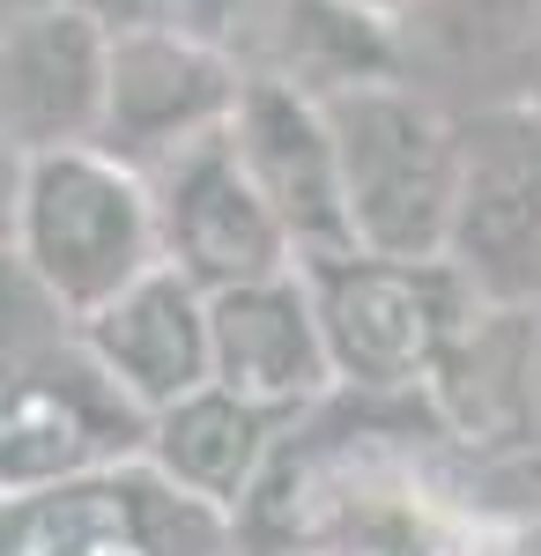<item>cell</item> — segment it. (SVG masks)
<instances>
[{
    "mask_svg": "<svg viewBox=\"0 0 541 556\" xmlns=\"http://www.w3.org/2000/svg\"><path fill=\"white\" fill-rule=\"evenodd\" d=\"M104 89H112V30L45 0L0 23V141L38 164L60 149L104 141Z\"/></svg>",
    "mask_w": 541,
    "mask_h": 556,
    "instance_id": "obj_9",
    "label": "cell"
},
{
    "mask_svg": "<svg viewBox=\"0 0 541 556\" xmlns=\"http://www.w3.org/2000/svg\"><path fill=\"white\" fill-rule=\"evenodd\" d=\"M334 379L349 393H416L445 371L460 334L490 312L453 260H319L304 267Z\"/></svg>",
    "mask_w": 541,
    "mask_h": 556,
    "instance_id": "obj_3",
    "label": "cell"
},
{
    "mask_svg": "<svg viewBox=\"0 0 541 556\" xmlns=\"http://www.w3.org/2000/svg\"><path fill=\"white\" fill-rule=\"evenodd\" d=\"M534 112H541V104H534Z\"/></svg>",
    "mask_w": 541,
    "mask_h": 556,
    "instance_id": "obj_22",
    "label": "cell"
},
{
    "mask_svg": "<svg viewBox=\"0 0 541 556\" xmlns=\"http://www.w3.org/2000/svg\"><path fill=\"white\" fill-rule=\"evenodd\" d=\"M246 15V0H156V23H178V30H193V38H215L230 45V23ZM238 52V45H230Z\"/></svg>",
    "mask_w": 541,
    "mask_h": 556,
    "instance_id": "obj_16",
    "label": "cell"
},
{
    "mask_svg": "<svg viewBox=\"0 0 541 556\" xmlns=\"http://www.w3.org/2000/svg\"><path fill=\"white\" fill-rule=\"evenodd\" d=\"M356 8H372V15H386V23H401V15H408L416 0H356Z\"/></svg>",
    "mask_w": 541,
    "mask_h": 556,
    "instance_id": "obj_19",
    "label": "cell"
},
{
    "mask_svg": "<svg viewBox=\"0 0 541 556\" xmlns=\"http://www.w3.org/2000/svg\"><path fill=\"white\" fill-rule=\"evenodd\" d=\"M75 342L119 379L134 408L164 416L186 393L215 386V334H209V290L178 267H149L126 298H112L97 319L75 327Z\"/></svg>",
    "mask_w": 541,
    "mask_h": 556,
    "instance_id": "obj_12",
    "label": "cell"
},
{
    "mask_svg": "<svg viewBox=\"0 0 541 556\" xmlns=\"http://www.w3.org/2000/svg\"><path fill=\"white\" fill-rule=\"evenodd\" d=\"M141 453H149V408H134L75 334L0 371V505L119 475Z\"/></svg>",
    "mask_w": 541,
    "mask_h": 556,
    "instance_id": "obj_4",
    "label": "cell"
},
{
    "mask_svg": "<svg viewBox=\"0 0 541 556\" xmlns=\"http://www.w3.org/2000/svg\"><path fill=\"white\" fill-rule=\"evenodd\" d=\"M246 75L252 67H238L230 45L193 38L178 23L112 30V89H104V141L97 149H112L134 172H156L178 149L230 127Z\"/></svg>",
    "mask_w": 541,
    "mask_h": 556,
    "instance_id": "obj_5",
    "label": "cell"
},
{
    "mask_svg": "<svg viewBox=\"0 0 541 556\" xmlns=\"http://www.w3.org/2000/svg\"><path fill=\"white\" fill-rule=\"evenodd\" d=\"M30 8H45V0H0V23H8V15H30Z\"/></svg>",
    "mask_w": 541,
    "mask_h": 556,
    "instance_id": "obj_20",
    "label": "cell"
},
{
    "mask_svg": "<svg viewBox=\"0 0 541 556\" xmlns=\"http://www.w3.org/2000/svg\"><path fill=\"white\" fill-rule=\"evenodd\" d=\"M23 178H30V164L0 141V260L15 253V223H23Z\"/></svg>",
    "mask_w": 541,
    "mask_h": 556,
    "instance_id": "obj_17",
    "label": "cell"
},
{
    "mask_svg": "<svg viewBox=\"0 0 541 556\" xmlns=\"http://www.w3.org/2000/svg\"><path fill=\"white\" fill-rule=\"evenodd\" d=\"M341 201L356 253L372 260H445L460 208V127L401 83H364L327 97Z\"/></svg>",
    "mask_w": 541,
    "mask_h": 556,
    "instance_id": "obj_2",
    "label": "cell"
},
{
    "mask_svg": "<svg viewBox=\"0 0 541 556\" xmlns=\"http://www.w3.org/2000/svg\"><path fill=\"white\" fill-rule=\"evenodd\" d=\"M275 438H282L275 416H260L252 401L223 393V386H201L178 408L149 416V453L141 460L164 475L178 497L238 519L252 482H260V468H267V453H275Z\"/></svg>",
    "mask_w": 541,
    "mask_h": 556,
    "instance_id": "obj_13",
    "label": "cell"
},
{
    "mask_svg": "<svg viewBox=\"0 0 541 556\" xmlns=\"http://www.w3.org/2000/svg\"><path fill=\"white\" fill-rule=\"evenodd\" d=\"M519 556H541V534H527V549H519Z\"/></svg>",
    "mask_w": 541,
    "mask_h": 556,
    "instance_id": "obj_21",
    "label": "cell"
},
{
    "mask_svg": "<svg viewBox=\"0 0 541 556\" xmlns=\"http://www.w3.org/2000/svg\"><path fill=\"white\" fill-rule=\"evenodd\" d=\"M149 193H156L164 260L186 282H201L209 298L297 267L275 208L260 201V186L246 178L238 149H230V127L209 134V141H193V149H178L171 164H156V172H149Z\"/></svg>",
    "mask_w": 541,
    "mask_h": 556,
    "instance_id": "obj_8",
    "label": "cell"
},
{
    "mask_svg": "<svg viewBox=\"0 0 541 556\" xmlns=\"http://www.w3.org/2000/svg\"><path fill=\"white\" fill-rule=\"evenodd\" d=\"M401 23L438 60H504V52L534 45L541 0H416Z\"/></svg>",
    "mask_w": 541,
    "mask_h": 556,
    "instance_id": "obj_15",
    "label": "cell"
},
{
    "mask_svg": "<svg viewBox=\"0 0 541 556\" xmlns=\"http://www.w3.org/2000/svg\"><path fill=\"white\" fill-rule=\"evenodd\" d=\"M209 334H215V386L252 401L260 416L290 424L312 401H327L334 386V356L319 334V304L304 267L267 275L246 290H215L209 298Z\"/></svg>",
    "mask_w": 541,
    "mask_h": 556,
    "instance_id": "obj_11",
    "label": "cell"
},
{
    "mask_svg": "<svg viewBox=\"0 0 541 556\" xmlns=\"http://www.w3.org/2000/svg\"><path fill=\"white\" fill-rule=\"evenodd\" d=\"M445 260L498 312L541 304V112H482L460 127V208Z\"/></svg>",
    "mask_w": 541,
    "mask_h": 556,
    "instance_id": "obj_7",
    "label": "cell"
},
{
    "mask_svg": "<svg viewBox=\"0 0 541 556\" xmlns=\"http://www.w3.org/2000/svg\"><path fill=\"white\" fill-rule=\"evenodd\" d=\"M230 149L260 186V201L275 208L297 267L356 253L349 201H341V156H334V127L319 97L275 83V75H246V97L230 112Z\"/></svg>",
    "mask_w": 541,
    "mask_h": 556,
    "instance_id": "obj_10",
    "label": "cell"
},
{
    "mask_svg": "<svg viewBox=\"0 0 541 556\" xmlns=\"http://www.w3.org/2000/svg\"><path fill=\"white\" fill-rule=\"evenodd\" d=\"M60 8H83L104 30H134V23H156V0H60Z\"/></svg>",
    "mask_w": 541,
    "mask_h": 556,
    "instance_id": "obj_18",
    "label": "cell"
},
{
    "mask_svg": "<svg viewBox=\"0 0 541 556\" xmlns=\"http://www.w3.org/2000/svg\"><path fill=\"white\" fill-rule=\"evenodd\" d=\"M8 556H238V519L178 497L149 460L0 505Z\"/></svg>",
    "mask_w": 541,
    "mask_h": 556,
    "instance_id": "obj_6",
    "label": "cell"
},
{
    "mask_svg": "<svg viewBox=\"0 0 541 556\" xmlns=\"http://www.w3.org/2000/svg\"><path fill=\"white\" fill-rule=\"evenodd\" d=\"M15 260H23V275L52 298V312L67 327L97 319L149 267H164V230H156L149 172L119 164L112 149L38 156L30 178H23Z\"/></svg>",
    "mask_w": 541,
    "mask_h": 556,
    "instance_id": "obj_1",
    "label": "cell"
},
{
    "mask_svg": "<svg viewBox=\"0 0 541 556\" xmlns=\"http://www.w3.org/2000/svg\"><path fill=\"white\" fill-rule=\"evenodd\" d=\"M252 75H275L319 104L341 89L393 83L401 75V23H386L356 0H275L267 67H252Z\"/></svg>",
    "mask_w": 541,
    "mask_h": 556,
    "instance_id": "obj_14",
    "label": "cell"
}]
</instances>
